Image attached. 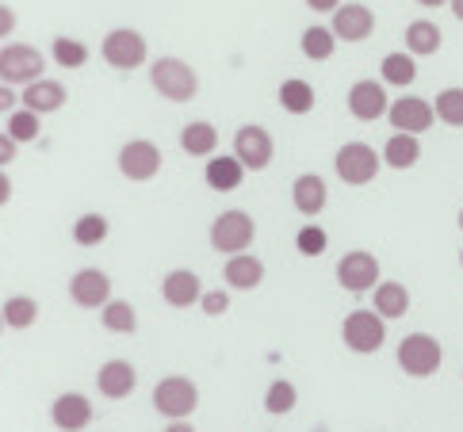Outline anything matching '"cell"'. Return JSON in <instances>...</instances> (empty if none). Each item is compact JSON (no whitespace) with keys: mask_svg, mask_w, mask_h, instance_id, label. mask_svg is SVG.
I'll return each mask as SVG.
<instances>
[{"mask_svg":"<svg viewBox=\"0 0 463 432\" xmlns=\"http://www.w3.org/2000/svg\"><path fill=\"white\" fill-rule=\"evenodd\" d=\"M150 85L161 99H169V104H192L195 92H200V77H195V70L184 58L165 54L150 65Z\"/></svg>","mask_w":463,"mask_h":432,"instance_id":"cell-1","label":"cell"},{"mask_svg":"<svg viewBox=\"0 0 463 432\" xmlns=\"http://www.w3.org/2000/svg\"><path fill=\"white\" fill-rule=\"evenodd\" d=\"M154 409L165 421H188L200 409V387L188 375H165L154 387Z\"/></svg>","mask_w":463,"mask_h":432,"instance_id":"cell-2","label":"cell"},{"mask_svg":"<svg viewBox=\"0 0 463 432\" xmlns=\"http://www.w3.org/2000/svg\"><path fill=\"white\" fill-rule=\"evenodd\" d=\"M43 73H46V58L39 46H31V42L0 46V85L27 89L31 80H39Z\"/></svg>","mask_w":463,"mask_h":432,"instance_id":"cell-3","label":"cell"},{"mask_svg":"<svg viewBox=\"0 0 463 432\" xmlns=\"http://www.w3.org/2000/svg\"><path fill=\"white\" fill-rule=\"evenodd\" d=\"M334 169H337V180L349 188H364L372 184L383 169V154H375L368 142H345L334 157Z\"/></svg>","mask_w":463,"mask_h":432,"instance_id":"cell-4","label":"cell"},{"mask_svg":"<svg viewBox=\"0 0 463 432\" xmlns=\"http://www.w3.org/2000/svg\"><path fill=\"white\" fill-rule=\"evenodd\" d=\"M399 368L410 375V379H429L440 371V360H444V348L433 333H406L399 341Z\"/></svg>","mask_w":463,"mask_h":432,"instance_id":"cell-5","label":"cell"},{"mask_svg":"<svg viewBox=\"0 0 463 432\" xmlns=\"http://www.w3.org/2000/svg\"><path fill=\"white\" fill-rule=\"evenodd\" d=\"M146 54H150V46H146V35H138L135 27H115V31H108L104 42H100V58L111 65V70H119V73L142 70Z\"/></svg>","mask_w":463,"mask_h":432,"instance_id":"cell-6","label":"cell"},{"mask_svg":"<svg viewBox=\"0 0 463 432\" xmlns=\"http://www.w3.org/2000/svg\"><path fill=\"white\" fill-rule=\"evenodd\" d=\"M257 238V222L245 211H222L219 219L211 222V249L222 257H238L253 245Z\"/></svg>","mask_w":463,"mask_h":432,"instance_id":"cell-7","label":"cell"},{"mask_svg":"<svg viewBox=\"0 0 463 432\" xmlns=\"http://www.w3.org/2000/svg\"><path fill=\"white\" fill-rule=\"evenodd\" d=\"M341 341H345V348H349V352L372 356V352H379V348H383V341H387V322L379 318L375 310H353L349 318L341 322Z\"/></svg>","mask_w":463,"mask_h":432,"instance_id":"cell-8","label":"cell"},{"mask_svg":"<svg viewBox=\"0 0 463 432\" xmlns=\"http://www.w3.org/2000/svg\"><path fill=\"white\" fill-rule=\"evenodd\" d=\"M234 157L245 164V173H264V169H269L272 157H276V142L269 135V127H260V123L238 127V135H234Z\"/></svg>","mask_w":463,"mask_h":432,"instance_id":"cell-9","label":"cell"},{"mask_svg":"<svg viewBox=\"0 0 463 432\" xmlns=\"http://www.w3.org/2000/svg\"><path fill=\"white\" fill-rule=\"evenodd\" d=\"M119 173L127 180H135V184H146V180H154L161 173V149L150 142V138H130L123 142L119 149Z\"/></svg>","mask_w":463,"mask_h":432,"instance_id":"cell-10","label":"cell"},{"mask_svg":"<svg viewBox=\"0 0 463 432\" xmlns=\"http://www.w3.org/2000/svg\"><path fill=\"white\" fill-rule=\"evenodd\" d=\"M337 284L349 295H364L379 287V260L368 253V249H353L337 260Z\"/></svg>","mask_w":463,"mask_h":432,"instance_id":"cell-11","label":"cell"},{"mask_svg":"<svg viewBox=\"0 0 463 432\" xmlns=\"http://www.w3.org/2000/svg\"><path fill=\"white\" fill-rule=\"evenodd\" d=\"M70 298L80 310H104L111 303V279L104 268H80L70 279Z\"/></svg>","mask_w":463,"mask_h":432,"instance_id":"cell-12","label":"cell"},{"mask_svg":"<svg viewBox=\"0 0 463 432\" xmlns=\"http://www.w3.org/2000/svg\"><path fill=\"white\" fill-rule=\"evenodd\" d=\"M329 31L337 35V42H364V39H372V31H375V12L368 5H360V0L341 5L334 12V20H329Z\"/></svg>","mask_w":463,"mask_h":432,"instance_id":"cell-13","label":"cell"},{"mask_svg":"<svg viewBox=\"0 0 463 432\" xmlns=\"http://www.w3.org/2000/svg\"><path fill=\"white\" fill-rule=\"evenodd\" d=\"M387 115H391V127L402 130V135H425V130L437 123L433 104H425L421 96H399L387 108Z\"/></svg>","mask_w":463,"mask_h":432,"instance_id":"cell-14","label":"cell"},{"mask_svg":"<svg viewBox=\"0 0 463 432\" xmlns=\"http://www.w3.org/2000/svg\"><path fill=\"white\" fill-rule=\"evenodd\" d=\"M391 108V99H387V85L383 80H356V85L349 89V115L360 123H375V119H383Z\"/></svg>","mask_w":463,"mask_h":432,"instance_id":"cell-15","label":"cell"},{"mask_svg":"<svg viewBox=\"0 0 463 432\" xmlns=\"http://www.w3.org/2000/svg\"><path fill=\"white\" fill-rule=\"evenodd\" d=\"M51 421L54 428L61 432H85L92 425V402L80 390H65L54 398V406H51Z\"/></svg>","mask_w":463,"mask_h":432,"instance_id":"cell-16","label":"cell"},{"mask_svg":"<svg viewBox=\"0 0 463 432\" xmlns=\"http://www.w3.org/2000/svg\"><path fill=\"white\" fill-rule=\"evenodd\" d=\"M138 387V371L130 360H108L100 371H96V390H100L108 402H123V398H130Z\"/></svg>","mask_w":463,"mask_h":432,"instance_id":"cell-17","label":"cell"},{"mask_svg":"<svg viewBox=\"0 0 463 432\" xmlns=\"http://www.w3.org/2000/svg\"><path fill=\"white\" fill-rule=\"evenodd\" d=\"M161 298H165V303H169L173 310L200 306V298H203V279L195 276L192 268H173L169 276L161 279Z\"/></svg>","mask_w":463,"mask_h":432,"instance_id":"cell-18","label":"cell"},{"mask_svg":"<svg viewBox=\"0 0 463 432\" xmlns=\"http://www.w3.org/2000/svg\"><path fill=\"white\" fill-rule=\"evenodd\" d=\"M222 279L230 291H257L264 284V260L253 253H238V257H226L222 264Z\"/></svg>","mask_w":463,"mask_h":432,"instance_id":"cell-19","label":"cell"},{"mask_svg":"<svg viewBox=\"0 0 463 432\" xmlns=\"http://www.w3.org/2000/svg\"><path fill=\"white\" fill-rule=\"evenodd\" d=\"M65 85L61 80H51V77H39V80H31V85L24 89L20 96V108L27 111H35V115H51V111H61L65 108Z\"/></svg>","mask_w":463,"mask_h":432,"instance_id":"cell-20","label":"cell"},{"mask_svg":"<svg viewBox=\"0 0 463 432\" xmlns=\"http://www.w3.org/2000/svg\"><path fill=\"white\" fill-rule=\"evenodd\" d=\"M291 203H295V211H299V214H307V219H318V214L326 211V203H329L326 180L318 173H303L291 184Z\"/></svg>","mask_w":463,"mask_h":432,"instance_id":"cell-21","label":"cell"},{"mask_svg":"<svg viewBox=\"0 0 463 432\" xmlns=\"http://www.w3.org/2000/svg\"><path fill=\"white\" fill-rule=\"evenodd\" d=\"M372 310L383 322H399L410 314V291L399 279H379V287L372 291Z\"/></svg>","mask_w":463,"mask_h":432,"instance_id":"cell-22","label":"cell"},{"mask_svg":"<svg viewBox=\"0 0 463 432\" xmlns=\"http://www.w3.org/2000/svg\"><path fill=\"white\" fill-rule=\"evenodd\" d=\"M207 188L214 192H238L241 180H245V164L230 154V157H207V169H203Z\"/></svg>","mask_w":463,"mask_h":432,"instance_id":"cell-23","label":"cell"},{"mask_svg":"<svg viewBox=\"0 0 463 432\" xmlns=\"http://www.w3.org/2000/svg\"><path fill=\"white\" fill-rule=\"evenodd\" d=\"M180 149H184L188 157H214V149H219V130H214V123H207V119H192L184 130H180Z\"/></svg>","mask_w":463,"mask_h":432,"instance_id":"cell-24","label":"cell"},{"mask_svg":"<svg viewBox=\"0 0 463 432\" xmlns=\"http://www.w3.org/2000/svg\"><path fill=\"white\" fill-rule=\"evenodd\" d=\"M418 161H421V142H418V135H402V130H394V135L387 138V146H383V164L406 173V169H413Z\"/></svg>","mask_w":463,"mask_h":432,"instance_id":"cell-25","label":"cell"},{"mask_svg":"<svg viewBox=\"0 0 463 432\" xmlns=\"http://www.w3.org/2000/svg\"><path fill=\"white\" fill-rule=\"evenodd\" d=\"M276 99H279V108H284L288 115H310L314 104H318L314 85H310V80H303V77H288L284 85H279Z\"/></svg>","mask_w":463,"mask_h":432,"instance_id":"cell-26","label":"cell"},{"mask_svg":"<svg viewBox=\"0 0 463 432\" xmlns=\"http://www.w3.org/2000/svg\"><path fill=\"white\" fill-rule=\"evenodd\" d=\"M440 42H444V35L433 20H413L406 27V54H413V58H433Z\"/></svg>","mask_w":463,"mask_h":432,"instance_id":"cell-27","label":"cell"},{"mask_svg":"<svg viewBox=\"0 0 463 432\" xmlns=\"http://www.w3.org/2000/svg\"><path fill=\"white\" fill-rule=\"evenodd\" d=\"M100 325L108 333H119V337H130L138 329V310L127 303V298H111V303L100 310Z\"/></svg>","mask_w":463,"mask_h":432,"instance_id":"cell-28","label":"cell"},{"mask_svg":"<svg viewBox=\"0 0 463 432\" xmlns=\"http://www.w3.org/2000/svg\"><path fill=\"white\" fill-rule=\"evenodd\" d=\"M299 50H303V58H310V61H329V58H334V50H337V35L329 27L314 23V27L303 31Z\"/></svg>","mask_w":463,"mask_h":432,"instance_id":"cell-29","label":"cell"},{"mask_svg":"<svg viewBox=\"0 0 463 432\" xmlns=\"http://www.w3.org/2000/svg\"><path fill=\"white\" fill-rule=\"evenodd\" d=\"M0 314H5V329H31L39 322V303L31 295H12L5 306H0Z\"/></svg>","mask_w":463,"mask_h":432,"instance_id":"cell-30","label":"cell"},{"mask_svg":"<svg viewBox=\"0 0 463 432\" xmlns=\"http://www.w3.org/2000/svg\"><path fill=\"white\" fill-rule=\"evenodd\" d=\"M379 77H383V85H391V89L413 85V77H418L413 54H387L383 61H379Z\"/></svg>","mask_w":463,"mask_h":432,"instance_id":"cell-31","label":"cell"},{"mask_svg":"<svg viewBox=\"0 0 463 432\" xmlns=\"http://www.w3.org/2000/svg\"><path fill=\"white\" fill-rule=\"evenodd\" d=\"M108 219L104 214H96V211H89V214H80V219L73 222V241L80 245V249H92V245H104L108 241Z\"/></svg>","mask_w":463,"mask_h":432,"instance_id":"cell-32","label":"cell"},{"mask_svg":"<svg viewBox=\"0 0 463 432\" xmlns=\"http://www.w3.org/2000/svg\"><path fill=\"white\" fill-rule=\"evenodd\" d=\"M295 402H299V390H295L291 379H276V383H269V390H264V409H269L272 418H288Z\"/></svg>","mask_w":463,"mask_h":432,"instance_id":"cell-33","label":"cell"},{"mask_svg":"<svg viewBox=\"0 0 463 432\" xmlns=\"http://www.w3.org/2000/svg\"><path fill=\"white\" fill-rule=\"evenodd\" d=\"M8 135L20 142V146L39 142V135H43V115L27 111V108H15V111L8 115Z\"/></svg>","mask_w":463,"mask_h":432,"instance_id":"cell-34","label":"cell"},{"mask_svg":"<svg viewBox=\"0 0 463 432\" xmlns=\"http://www.w3.org/2000/svg\"><path fill=\"white\" fill-rule=\"evenodd\" d=\"M51 54H54V65H61V70H80V65H89V46L73 35H58Z\"/></svg>","mask_w":463,"mask_h":432,"instance_id":"cell-35","label":"cell"},{"mask_svg":"<svg viewBox=\"0 0 463 432\" xmlns=\"http://www.w3.org/2000/svg\"><path fill=\"white\" fill-rule=\"evenodd\" d=\"M433 111L444 127H463V89H444L433 99Z\"/></svg>","mask_w":463,"mask_h":432,"instance_id":"cell-36","label":"cell"},{"mask_svg":"<svg viewBox=\"0 0 463 432\" xmlns=\"http://www.w3.org/2000/svg\"><path fill=\"white\" fill-rule=\"evenodd\" d=\"M295 249H299L303 257H322L326 249H329L326 230H322L318 222H307V226H299V234H295Z\"/></svg>","mask_w":463,"mask_h":432,"instance_id":"cell-37","label":"cell"},{"mask_svg":"<svg viewBox=\"0 0 463 432\" xmlns=\"http://www.w3.org/2000/svg\"><path fill=\"white\" fill-rule=\"evenodd\" d=\"M200 310L207 314V318H222V314L230 310V287L226 291H203Z\"/></svg>","mask_w":463,"mask_h":432,"instance_id":"cell-38","label":"cell"},{"mask_svg":"<svg viewBox=\"0 0 463 432\" xmlns=\"http://www.w3.org/2000/svg\"><path fill=\"white\" fill-rule=\"evenodd\" d=\"M15 154H20V142H15L8 130H0V169H8V164L15 161Z\"/></svg>","mask_w":463,"mask_h":432,"instance_id":"cell-39","label":"cell"},{"mask_svg":"<svg viewBox=\"0 0 463 432\" xmlns=\"http://www.w3.org/2000/svg\"><path fill=\"white\" fill-rule=\"evenodd\" d=\"M15 108H20V96H15V89L12 85H0V111L12 115Z\"/></svg>","mask_w":463,"mask_h":432,"instance_id":"cell-40","label":"cell"},{"mask_svg":"<svg viewBox=\"0 0 463 432\" xmlns=\"http://www.w3.org/2000/svg\"><path fill=\"white\" fill-rule=\"evenodd\" d=\"M341 5H345V0H307V8L318 12V15H334Z\"/></svg>","mask_w":463,"mask_h":432,"instance_id":"cell-41","label":"cell"},{"mask_svg":"<svg viewBox=\"0 0 463 432\" xmlns=\"http://www.w3.org/2000/svg\"><path fill=\"white\" fill-rule=\"evenodd\" d=\"M15 31V12L8 5H0V39H8Z\"/></svg>","mask_w":463,"mask_h":432,"instance_id":"cell-42","label":"cell"},{"mask_svg":"<svg viewBox=\"0 0 463 432\" xmlns=\"http://www.w3.org/2000/svg\"><path fill=\"white\" fill-rule=\"evenodd\" d=\"M8 203H12V180L5 169H0V207H8Z\"/></svg>","mask_w":463,"mask_h":432,"instance_id":"cell-43","label":"cell"},{"mask_svg":"<svg viewBox=\"0 0 463 432\" xmlns=\"http://www.w3.org/2000/svg\"><path fill=\"white\" fill-rule=\"evenodd\" d=\"M165 432H195L188 421H169V425H165Z\"/></svg>","mask_w":463,"mask_h":432,"instance_id":"cell-44","label":"cell"},{"mask_svg":"<svg viewBox=\"0 0 463 432\" xmlns=\"http://www.w3.org/2000/svg\"><path fill=\"white\" fill-rule=\"evenodd\" d=\"M452 15H456V20L463 23V0H452Z\"/></svg>","mask_w":463,"mask_h":432,"instance_id":"cell-45","label":"cell"},{"mask_svg":"<svg viewBox=\"0 0 463 432\" xmlns=\"http://www.w3.org/2000/svg\"><path fill=\"white\" fill-rule=\"evenodd\" d=\"M418 5H425V8H440V5H449V0H418Z\"/></svg>","mask_w":463,"mask_h":432,"instance_id":"cell-46","label":"cell"},{"mask_svg":"<svg viewBox=\"0 0 463 432\" xmlns=\"http://www.w3.org/2000/svg\"><path fill=\"white\" fill-rule=\"evenodd\" d=\"M0 333H5V314H0Z\"/></svg>","mask_w":463,"mask_h":432,"instance_id":"cell-47","label":"cell"},{"mask_svg":"<svg viewBox=\"0 0 463 432\" xmlns=\"http://www.w3.org/2000/svg\"><path fill=\"white\" fill-rule=\"evenodd\" d=\"M459 230H463V211H459Z\"/></svg>","mask_w":463,"mask_h":432,"instance_id":"cell-48","label":"cell"},{"mask_svg":"<svg viewBox=\"0 0 463 432\" xmlns=\"http://www.w3.org/2000/svg\"><path fill=\"white\" fill-rule=\"evenodd\" d=\"M459 264H463V249H459Z\"/></svg>","mask_w":463,"mask_h":432,"instance_id":"cell-49","label":"cell"}]
</instances>
